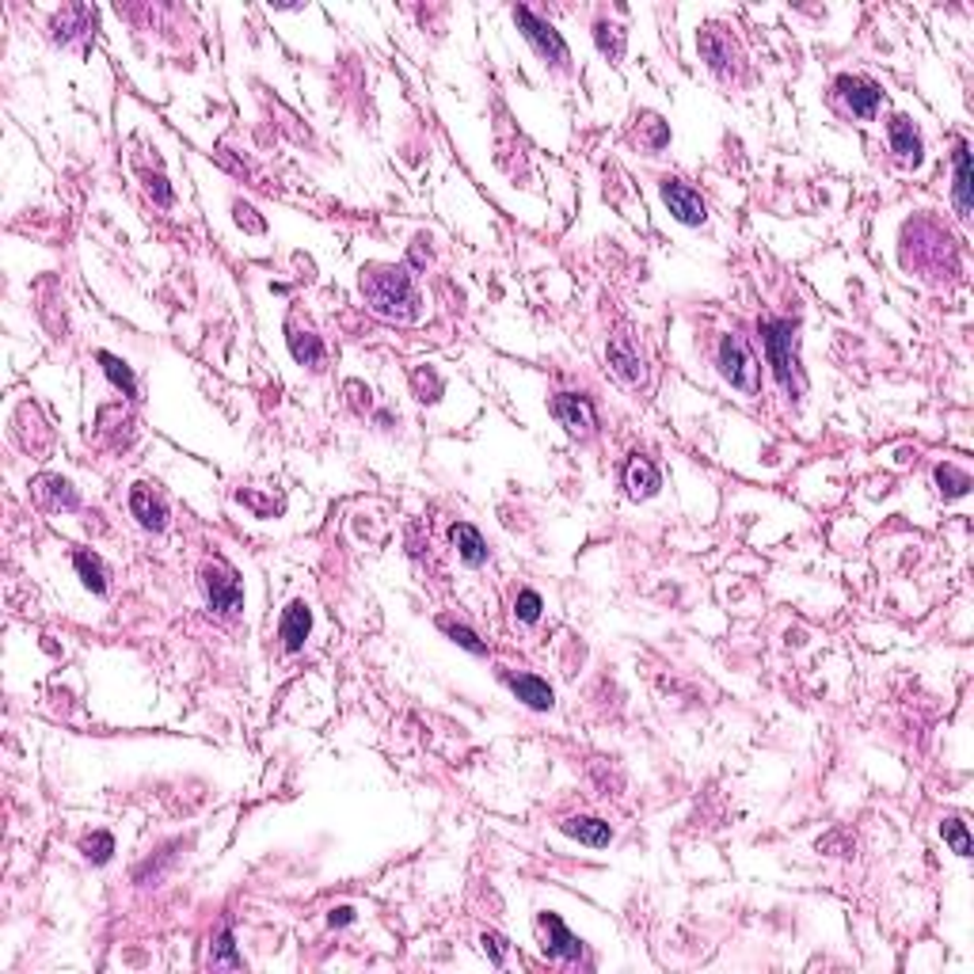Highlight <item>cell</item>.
Instances as JSON below:
<instances>
[{
  "mask_svg": "<svg viewBox=\"0 0 974 974\" xmlns=\"http://www.w3.org/2000/svg\"><path fill=\"white\" fill-rule=\"evenodd\" d=\"M442 628H445V632H450V636H453V640H457L461 647H465V651H472V654H484V651H487V647L480 644V636H476V632H469L465 625H453V620H445V625H442Z\"/></svg>",
  "mask_w": 974,
  "mask_h": 974,
  "instance_id": "cb8c5ba5",
  "label": "cell"
},
{
  "mask_svg": "<svg viewBox=\"0 0 974 974\" xmlns=\"http://www.w3.org/2000/svg\"><path fill=\"white\" fill-rule=\"evenodd\" d=\"M564 834L575 838V841H583V845H594V849H601V845H610L613 829H610V822H601V819H564Z\"/></svg>",
  "mask_w": 974,
  "mask_h": 974,
  "instance_id": "8fae6325",
  "label": "cell"
},
{
  "mask_svg": "<svg viewBox=\"0 0 974 974\" xmlns=\"http://www.w3.org/2000/svg\"><path fill=\"white\" fill-rule=\"evenodd\" d=\"M100 362H103V370H107V377L115 381V385L126 392V396H134L137 392V385H134V373L126 370V365L115 358V355H100Z\"/></svg>",
  "mask_w": 974,
  "mask_h": 974,
  "instance_id": "44dd1931",
  "label": "cell"
},
{
  "mask_svg": "<svg viewBox=\"0 0 974 974\" xmlns=\"http://www.w3.org/2000/svg\"><path fill=\"white\" fill-rule=\"evenodd\" d=\"M552 415L567 430H575V434H586V430L594 426V408H590L586 396H575V392H560V396H556V400H552Z\"/></svg>",
  "mask_w": 974,
  "mask_h": 974,
  "instance_id": "52a82bcc",
  "label": "cell"
},
{
  "mask_svg": "<svg viewBox=\"0 0 974 974\" xmlns=\"http://www.w3.org/2000/svg\"><path fill=\"white\" fill-rule=\"evenodd\" d=\"M514 20L525 27V39H530L545 57H552V61H567V46H564V39L552 31V23H545V20H540V15H533L530 8H514Z\"/></svg>",
  "mask_w": 974,
  "mask_h": 974,
  "instance_id": "5b68a950",
  "label": "cell"
},
{
  "mask_svg": "<svg viewBox=\"0 0 974 974\" xmlns=\"http://www.w3.org/2000/svg\"><path fill=\"white\" fill-rule=\"evenodd\" d=\"M350 917H355V909L343 906V909H335V914H331V925H350Z\"/></svg>",
  "mask_w": 974,
  "mask_h": 974,
  "instance_id": "4dcf8cb0",
  "label": "cell"
},
{
  "mask_svg": "<svg viewBox=\"0 0 974 974\" xmlns=\"http://www.w3.org/2000/svg\"><path fill=\"white\" fill-rule=\"evenodd\" d=\"M210 967H244V960L236 955L233 948V929L229 925H221V933H217V944L210 952Z\"/></svg>",
  "mask_w": 974,
  "mask_h": 974,
  "instance_id": "ac0fdd59",
  "label": "cell"
},
{
  "mask_svg": "<svg viewBox=\"0 0 974 974\" xmlns=\"http://www.w3.org/2000/svg\"><path fill=\"white\" fill-rule=\"evenodd\" d=\"M202 586H206V598H210L217 613H233L236 605H241V583H236V575L225 564H206Z\"/></svg>",
  "mask_w": 974,
  "mask_h": 974,
  "instance_id": "277c9868",
  "label": "cell"
},
{
  "mask_svg": "<svg viewBox=\"0 0 974 974\" xmlns=\"http://www.w3.org/2000/svg\"><path fill=\"white\" fill-rule=\"evenodd\" d=\"M705 54L712 57V66H715V69H727V50L720 46V39H712V35H708V39H705Z\"/></svg>",
  "mask_w": 974,
  "mask_h": 974,
  "instance_id": "f1b7e54d",
  "label": "cell"
},
{
  "mask_svg": "<svg viewBox=\"0 0 974 974\" xmlns=\"http://www.w3.org/2000/svg\"><path fill=\"white\" fill-rule=\"evenodd\" d=\"M761 335H765V350H769L777 381L792 392L795 389V335H792V324L788 320H769L761 328Z\"/></svg>",
  "mask_w": 974,
  "mask_h": 974,
  "instance_id": "7a4b0ae2",
  "label": "cell"
},
{
  "mask_svg": "<svg viewBox=\"0 0 974 974\" xmlns=\"http://www.w3.org/2000/svg\"><path fill=\"white\" fill-rule=\"evenodd\" d=\"M450 537H453V545H457V552H461V560L465 564H472V567H480L484 560H487V545H484V537L472 530V525H453L450 530Z\"/></svg>",
  "mask_w": 974,
  "mask_h": 974,
  "instance_id": "5bb4252c",
  "label": "cell"
},
{
  "mask_svg": "<svg viewBox=\"0 0 974 974\" xmlns=\"http://www.w3.org/2000/svg\"><path fill=\"white\" fill-rule=\"evenodd\" d=\"M294 355H297V362L316 365V362L324 358V347H320V339H316V335H305V339H301V335H294Z\"/></svg>",
  "mask_w": 974,
  "mask_h": 974,
  "instance_id": "603a6c76",
  "label": "cell"
},
{
  "mask_svg": "<svg viewBox=\"0 0 974 974\" xmlns=\"http://www.w3.org/2000/svg\"><path fill=\"white\" fill-rule=\"evenodd\" d=\"M309 625H312L309 605L305 601H294L290 610H285V620H282V644H285V651H297L301 644H305Z\"/></svg>",
  "mask_w": 974,
  "mask_h": 974,
  "instance_id": "7c38bea8",
  "label": "cell"
},
{
  "mask_svg": "<svg viewBox=\"0 0 974 974\" xmlns=\"http://www.w3.org/2000/svg\"><path fill=\"white\" fill-rule=\"evenodd\" d=\"M42 491L50 495L54 503H61V506H76V495L69 491V484H66V480H42Z\"/></svg>",
  "mask_w": 974,
  "mask_h": 974,
  "instance_id": "4316f807",
  "label": "cell"
},
{
  "mask_svg": "<svg viewBox=\"0 0 974 974\" xmlns=\"http://www.w3.org/2000/svg\"><path fill=\"white\" fill-rule=\"evenodd\" d=\"M76 571H81V579L88 590H95V594H103L107 590V579H103V564L95 560V556L88 552H76Z\"/></svg>",
  "mask_w": 974,
  "mask_h": 974,
  "instance_id": "ffe728a7",
  "label": "cell"
},
{
  "mask_svg": "<svg viewBox=\"0 0 974 974\" xmlns=\"http://www.w3.org/2000/svg\"><path fill=\"white\" fill-rule=\"evenodd\" d=\"M130 510H134V518L145 525V530H164V506L156 503L145 487H137L130 495Z\"/></svg>",
  "mask_w": 974,
  "mask_h": 974,
  "instance_id": "2e32d148",
  "label": "cell"
},
{
  "mask_svg": "<svg viewBox=\"0 0 974 974\" xmlns=\"http://www.w3.org/2000/svg\"><path fill=\"white\" fill-rule=\"evenodd\" d=\"M610 362L617 365V373L625 381H640L644 370H640V358L628 350V343H610Z\"/></svg>",
  "mask_w": 974,
  "mask_h": 974,
  "instance_id": "d6986e66",
  "label": "cell"
},
{
  "mask_svg": "<svg viewBox=\"0 0 974 974\" xmlns=\"http://www.w3.org/2000/svg\"><path fill=\"white\" fill-rule=\"evenodd\" d=\"M952 195H955V210H960V217L970 214V153L967 145L960 141L955 145V183H952Z\"/></svg>",
  "mask_w": 974,
  "mask_h": 974,
  "instance_id": "9a60e30c",
  "label": "cell"
},
{
  "mask_svg": "<svg viewBox=\"0 0 974 974\" xmlns=\"http://www.w3.org/2000/svg\"><path fill=\"white\" fill-rule=\"evenodd\" d=\"M662 198L670 206V214H674L678 221H685V225H700V221H705V202H700L697 190H689L685 183L666 180L662 183Z\"/></svg>",
  "mask_w": 974,
  "mask_h": 974,
  "instance_id": "8992f818",
  "label": "cell"
},
{
  "mask_svg": "<svg viewBox=\"0 0 974 974\" xmlns=\"http://www.w3.org/2000/svg\"><path fill=\"white\" fill-rule=\"evenodd\" d=\"M838 92L845 95V103H849L856 115H875V107H880V88L868 84V81H856V76H841L838 81Z\"/></svg>",
  "mask_w": 974,
  "mask_h": 974,
  "instance_id": "ba28073f",
  "label": "cell"
},
{
  "mask_svg": "<svg viewBox=\"0 0 974 974\" xmlns=\"http://www.w3.org/2000/svg\"><path fill=\"white\" fill-rule=\"evenodd\" d=\"M514 613H518L522 620H530V625H533V620L540 617V598L533 594V590H522L518 601H514Z\"/></svg>",
  "mask_w": 974,
  "mask_h": 974,
  "instance_id": "484cf974",
  "label": "cell"
},
{
  "mask_svg": "<svg viewBox=\"0 0 974 974\" xmlns=\"http://www.w3.org/2000/svg\"><path fill=\"white\" fill-rule=\"evenodd\" d=\"M887 134H891V149L899 153V156H906V161H917V156H921V137H917V130L906 118H894Z\"/></svg>",
  "mask_w": 974,
  "mask_h": 974,
  "instance_id": "e0dca14e",
  "label": "cell"
},
{
  "mask_svg": "<svg viewBox=\"0 0 974 974\" xmlns=\"http://www.w3.org/2000/svg\"><path fill=\"white\" fill-rule=\"evenodd\" d=\"M720 370H724V377L731 381L734 389H742V392H754L758 389V365H754V358H750V350H746V343L739 339V335H724V343H720Z\"/></svg>",
  "mask_w": 974,
  "mask_h": 974,
  "instance_id": "3957f363",
  "label": "cell"
},
{
  "mask_svg": "<svg viewBox=\"0 0 974 974\" xmlns=\"http://www.w3.org/2000/svg\"><path fill=\"white\" fill-rule=\"evenodd\" d=\"M506 685H510V689L518 693V700H525L530 708H540V712L552 708V689H548V685L540 681V678H533V674H510Z\"/></svg>",
  "mask_w": 974,
  "mask_h": 974,
  "instance_id": "9c48e42d",
  "label": "cell"
},
{
  "mask_svg": "<svg viewBox=\"0 0 974 974\" xmlns=\"http://www.w3.org/2000/svg\"><path fill=\"white\" fill-rule=\"evenodd\" d=\"M110 849H115V841H110V834H92V838L84 841V853H88L92 860H107V856H110Z\"/></svg>",
  "mask_w": 974,
  "mask_h": 974,
  "instance_id": "83f0119b",
  "label": "cell"
},
{
  "mask_svg": "<svg viewBox=\"0 0 974 974\" xmlns=\"http://www.w3.org/2000/svg\"><path fill=\"white\" fill-rule=\"evenodd\" d=\"M545 929H548V955H556V960H579L583 955V944L564 929V921L556 914H545Z\"/></svg>",
  "mask_w": 974,
  "mask_h": 974,
  "instance_id": "4fadbf2b",
  "label": "cell"
},
{
  "mask_svg": "<svg viewBox=\"0 0 974 974\" xmlns=\"http://www.w3.org/2000/svg\"><path fill=\"white\" fill-rule=\"evenodd\" d=\"M936 480H940V487H944L948 495H967V487H970V476L960 472L955 465H940L936 469Z\"/></svg>",
  "mask_w": 974,
  "mask_h": 974,
  "instance_id": "7402d4cb",
  "label": "cell"
},
{
  "mask_svg": "<svg viewBox=\"0 0 974 974\" xmlns=\"http://www.w3.org/2000/svg\"><path fill=\"white\" fill-rule=\"evenodd\" d=\"M625 487H628V495H636V499H647V495L659 491V469H654L651 461L636 457L625 469Z\"/></svg>",
  "mask_w": 974,
  "mask_h": 974,
  "instance_id": "30bf717a",
  "label": "cell"
},
{
  "mask_svg": "<svg viewBox=\"0 0 974 974\" xmlns=\"http://www.w3.org/2000/svg\"><path fill=\"white\" fill-rule=\"evenodd\" d=\"M365 301L385 320H415L419 316V294L411 285V275L400 267H381L362 282Z\"/></svg>",
  "mask_w": 974,
  "mask_h": 974,
  "instance_id": "6da1fadb",
  "label": "cell"
},
{
  "mask_svg": "<svg viewBox=\"0 0 974 974\" xmlns=\"http://www.w3.org/2000/svg\"><path fill=\"white\" fill-rule=\"evenodd\" d=\"M484 952H491V960H495V967H503V940L495 936V933H484Z\"/></svg>",
  "mask_w": 974,
  "mask_h": 974,
  "instance_id": "f546056e",
  "label": "cell"
},
{
  "mask_svg": "<svg viewBox=\"0 0 974 974\" xmlns=\"http://www.w3.org/2000/svg\"><path fill=\"white\" fill-rule=\"evenodd\" d=\"M944 838L952 841V849L960 853V856H970V838H967V826L960 819H948L944 822Z\"/></svg>",
  "mask_w": 974,
  "mask_h": 974,
  "instance_id": "d4e9b609",
  "label": "cell"
}]
</instances>
